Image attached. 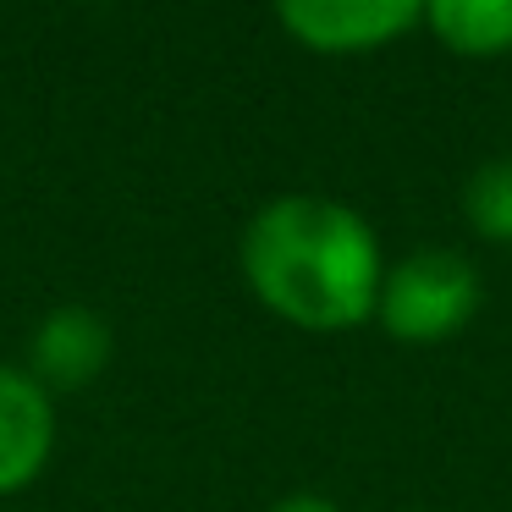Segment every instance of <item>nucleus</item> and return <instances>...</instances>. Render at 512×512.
<instances>
[{
    "label": "nucleus",
    "instance_id": "f257e3e1",
    "mask_svg": "<svg viewBox=\"0 0 512 512\" xmlns=\"http://www.w3.org/2000/svg\"><path fill=\"white\" fill-rule=\"evenodd\" d=\"M243 281L298 331H353L380 298V243L369 221L325 193H281L243 226Z\"/></svg>",
    "mask_w": 512,
    "mask_h": 512
},
{
    "label": "nucleus",
    "instance_id": "f03ea898",
    "mask_svg": "<svg viewBox=\"0 0 512 512\" xmlns=\"http://www.w3.org/2000/svg\"><path fill=\"white\" fill-rule=\"evenodd\" d=\"M375 314L386 325V336H397V342L413 347L452 342L479 314V270L452 248H419L380 276Z\"/></svg>",
    "mask_w": 512,
    "mask_h": 512
},
{
    "label": "nucleus",
    "instance_id": "7ed1b4c3",
    "mask_svg": "<svg viewBox=\"0 0 512 512\" xmlns=\"http://www.w3.org/2000/svg\"><path fill=\"white\" fill-rule=\"evenodd\" d=\"M276 17L303 50L358 56L424 23V0H276Z\"/></svg>",
    "mask_w": 512,
    "mask_h": 512
},
{
    "label": "nucleus",
    "instance_id": "20e7f679",
    "mask_svg": "<svg viewBox=\"0 0 512 512\" xmlns=\"http://www.w3.org/2000/svg\"><path fill=\"white\" fill-rule=\"evenodd\" d=\"M56 452V402L28 369L0 364V496H17L45 474Z\"/></svg>",
    "mask_w": 512,
    "mask_h": 512
},
{
    "label": "nucleus",
    "instance_id": "39448f33",
    "mask_svg": "<svg viewBox=\"0 0 512 512\" xmlns=\"http://www.w3.org/2000/svg\"><path fill=\"white\" fill-rule=\"evenodd\" d=\"M111 364V325L83 303H61L34 325L28 342V375L45 391H72L89 386L100 369Z\"/></svg>",
    "mask_w": 512,
    "mask_h": 512
},
{
    "label": "nucleus",
    "instance_id": "423d86ee",
    "mask_svg": "<svg viewBox=\"0 0 512 512\" xmlns=\"http://www.w3.org/2000/svg\"><path fill=\"white\" fill-rule=\"evenodd\" d=\"M424 28L463 61L512 50V0H424Z\"/></svg>",
    "mask_w": 512,
    "mask_h": 512
},
{
    "label": "nucleus",
    "instance_id": "0eeeda50",
    "mask_svg": "<svg viewBox=\"0 0 512 512\" xmlns=\"http://www.w3.org/2000/svg\"><path fill=\"white\" fill-rule=\"evenodd\" d=\"M463 221L485 243H512V160H485L463 182Z\"/></svg>",
    "mask_w": 512,
    "mask_h": 512
},
{
    "label": "nucleus",
    "instance_id": "6e6552de",
    "mask_svg": "<svg viewBox=\"0 0 512 512\" xmlns=\"http://www.w3.org/2000/svg\"><path fill=\"white\" fill-rule=\"evenodd\" d=\"M270 512H336V501L314 496V490H292V496H281Z\"/></svg>",
    "mask_w": 512,
    "mask_h": 512
}]
</instances>
